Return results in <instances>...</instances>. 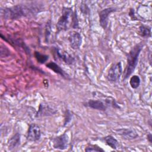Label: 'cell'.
I'll list each match as a JSON object with an SVG mask.
<instances>
[{
    "mask_svg": "<svg viewBox=\"0 0 152 152\" xmlns=\"http://www.w3.org/2000/svg\"><path fill=\"white\" fill-rule=\"evenodd\" d=\"M37 10H39V8L35 6L17 5L1 10V14L5 19L14 20L35 14L37 12Z\"/></svg>",
    "mask_w": 152,
    "mask_h": 152,
    "instance_id": "6da1fadb",
    "label": "cell"
},
{
    "mask_svg": "<svg viewBox=\"0 0 152 152\" xmlns=\"http://www.w3.org/2000/svg\"><path fill=\"white\" fill-rule=\"evenodd\" d=\"M78 21L76 11L73 12L71 8L64 7L62 9V15L59 17L56 25L58 32L69 29L70 27L77 28Z\"/></svg>",
    "mask_w": 152,
    "mask_h": 152,
    "instance_id": "7a4b0ae2",
    "label": "cell"
},
{
    "mask_svg": "<svg viewBox=\"0 0 152 152\" xmlns=\"http://www.w3.org/2000/svg\"><path fill=\"white\" fill-rule=\"evenodd\" d=\"M143 44L140 42L135 45L129 52L127 56V64L124 72V79L127 78L135 70L138 61V57L142 49Z\"/></svg>",
    "mask_w": 152,
    "mask_h": 152,
    "instance_id": "3957f363",
    "label": "cell"
},
{
    "mask_svg": "<svg viewBox=\"0 0 152 152\" xmlns=\"http://www.w3.org/2000/svg\"><path fill=\"white\" fill-rule=\"evenodd\" d=\"M122 72L121 62L113 64L107 72V79L110 82H116L119 80Z\"/></svg>",
    "mask_w": 152,
    "mask_h": 152,
    "instance_id": "277c9868",
    "label": "cell"
},
{
    "mask_svg": "<svg viewBox=\"0 0 152 152\" xmlns=\"http://www.w3.org/2000/svg\"><path fill=\"white\" fill-rule=\"evenodd\" d=\"M40 137L41 131L39 126L36 124H30L27 131V141L35 142L38 141L40 138Z\"/></svg>",
    "mask_w": 152,
    "mask_h": 152,
    "instance_id": "5b68a950",
    "label": "cell"
},
{
    "mask_svg": "<svg viewBox=\"0 0 152 152\" xmlns=\"http://www.w3.org/2000/svg\"><path fill=\"white\" fill-rule=\"evenodd\" d=\"M68 144V137L66 133L60 135L53 140V147L55 149L64 150L67 148Z\"/></svg>",
    "mask_w": 152,
    "mask_h": 152,
    "instance_id": "8992f818",
    "label": "cell"
},
{
    "mask_svg": "<svg viewBox=\"0 0 152 152\" xmlns=\"http://www.w3.org/2000/svg\"><path fill=\"white\" fill-rule=\"evenodd\" d=\"M116 9L114 7H109L104 8L100 11L99 16V22L100 26L104 28H106L109 23V15L115 11Z\"/></svg>",
    "mask_w": 152,
    "mask_h": 152,
    "instance_id": "52a82bcc",
    "label": "cell"
},
{
    "mask_svg": "<svg viewBox=\"0 0 152 152\" xmlns=\"http://www.w3.org/2000/svg\"><path fill=\"white\" fill-rule=\"evenodd\" d=\"M68 40L70 44V46L72 49L76 50L80 48L81 42H82V38L80 33L77 31H72L70 33Z\"/></svg>",
    "mask_w": 152,
    "mask_h": 152,
    "instance_id": "ba28073f",
    "label": "cell"
},
{
    "mask_svg": "<svg viewBox=\"0 0 152 152\" xmlns=\"http://www.w3.org/2000/svg\"><path fill=\"white\" fill-rule=\"evenodd\" d=\"M54 52L58 58L62 59L65 63L68 65H71L74 63L75 59L69 53H67V52L64 51L59 48H55L54 49Z\"/></svg>",
    "mask_w": 152,
    "mask_h": 152,
    "instance_id": "9c48e42d",
    "label": "cell"
},
{
    "mask_svg": "<svg viewBox=\"0 0 152 152\" xmlns=\"http://www.w3.org/2000/svg\"><path fill=\"white\" fill-rule=\"evenodd\" d=\"M56 111L53 108L50 107L49 105L41 103L39 106V110L36 113V116H51L56 113Z\"/></svg>",
    "mask_w": 152,
    "mask_h": 152,
    "instance_id": "30bf717a",
    "label": "cell"
},
{
    "mask_svg": "<svg viewBox=\"0 0 152 152\" xmlns=\"http://www.w3.org/2000/svg\"><path fill=\"white\" fill-rule=\"evenodd\" d=\"M118 133L122 137V138L126 140H132L138 137V134L134 129L129 128L120 129L118 130Z\"/></svg>",
    "mask_w": 152,
    "mask_h": 152,
    "instance_id": "8fae6325",
    "label": "cell"
},
{
    "mask_svg": "<svg viewBox=\"0 0 152 152\" xmlns=\"http://www.w3.org/2000/svg\"><path fill=\"white\" fill-rule=\"evenodd\" d=\"M87 106L90 108L98 110L104 111L106 109V104L100 100H89L87 103Z\"/></svg>",
    "mask_w": 152,
    "mask_h": 152,
    "instance_id": "7c38bea8",
    "label": "cell"
},
{
    "mask_svg": "<svg viewBox=\"0 0 152 152\" xmlns=\"http://www.w3.org/2000/svg\"><path fill=\"white\" fill-rule=\"evenodd\" d=\"M46 66L55 73L60 75L61 77L66 79L69 78V75L56 63L54 62H50L46 64Z\"/></svg>",
    "mask_w": 152,
    "mask_h": 152,
    "instance_id": "4fadbf2b",
    "label": "cell"
},
{
    "mask_svg": "<svg viewBox=\"0 0 152 152\" xmlns=\"http://www.w3.org/2000/svg\"><path fill=\"white\" fill-rule=\"evenodd\" d=\"M106 144L113 149H116L119 145L118 141L112 135H107L103 138Z\"/></svg>",
    "mask_w": 152,
    "mask_h": 152,
    "instance_id": "5bb4252c",
    "label": "cell"
},
{
    "mask_svg": "<svg viewBox=\"0 0 152 152\" xmlns=\"http://www.w3.org/2000/svg\"><path fill=\"white\" fill-rule=\"evenodd\" d=\"M20 142V135L18 133L15 134L13 137L11 138L8 142V148L10 150L16 148Z\"/></svg>",
    "mask_w": 152,
    "mask_h": 152,
    "instance_id": "9a60e30c",
    "label": "cell"
},
{
    "mask_svg": "<svg viewBox=\"0 0 152 152\" xmlns=\"http://www.w3.org/2000/svg\"><path fill=\"white\" fill-rule=\"evenodd\" d=\"M139 34L144 38H148L151 36V28L148 26L142 25L138 28Z\"/></svg>",
    "mask_w": 152,
    "mask_h": 152,
    "instance_id": "2e32d148",
    "label": "cell"
},
{
    "mask_svg": "<svg viewBox=\"0 0 152 152\" xmlns=\"http://www.w3.org/2000/svg\"><path fill=\"white\" fill-rule=\"evenodd\" d=\"M140 82H141L140 78L138 75H132L129 80L130 86L132 88H134V89L139 87L140 84Z\"/></svg>",
    "mask_w": 152,
    "mask_h": 152,
    "instance_id": "e0dca14e",
    "label": "cell"
},
{
    "mask_svg": "<svg viewBox=\"0 0 152 152\" xmlns=\"http://www.w3.org/2000/svg\"><path fill=\"white\" fill-rule=\"evenodd\" d=\"M34 55V57H35L36 59L40 64L45 63L48 61V59H49V56L48 55L41 53L39 52L35 51Z\"/></svg>",
    "mask_w": 152,
    "mask_h": 152,
    "instance_id": "ac0fdd59",
    "label": "cell"
},
{
    "mask_svg": "<svg viewBox=\"0 0 152 152\" xmlns=\"http://www.w3.org/2000/svg\"><path fill=\"white\" fill-rule=\"evenodd\" d=\"M86 151H96V152H104V150L99 146L94 144H90L85 148Z\"/></svg>",
    "mask_w": 152,
    "mask_h": 152,
    "instance_id": "d6986e66",
    "label": "cell"
},
{
    "mask_svg": "<svg viewBox=\"0 0 152 152\" xmlns=\"http://www.w3.org/2000/svg\"><path fill=\"white\" fill-rule=\"evenodd\" d=\"M50 31H51V23L50 21H48L46 26L45 29V40L46 42H48L49 36L50 35Z\"/></svg>",
    "mask_w": 152,
    "mask_h": 152,
    "instance_id": "ffe728a7",
    "label": "cell"
},
{
    "mask_svg": "<svg viewBox=\"0 0 152 152\" xmlns=\"http://www.w3.org/2000/svg\"><path fill=\"white\" fill-rule=\"evenodd\" d=\"M72 114L71 112L69 110H66V113L65 114V121H64V126L66 125L72 119Z\"/></svg>",
    "mask_w": 152,
    "mask_h": 152,
    "instance_id": "44dd1931",
    "label": "cell"
},
{
    "mask_svg": "<svg viewBox=\"0 0 152 152\" xmlns=\"http://www.w3.org/2000/svg\"><path fill=\"white\" fill-rule=\"evenodd\" d=\"M147 140L148 141V142L151 144L152 143V135L150 133H149L148 135H147Z\"/></svg>",
    "mask_w": 152,
    "mask_h": 152,
    "instance_id": "7402d4cb",
    "label": "cell"
}]
</instances>
